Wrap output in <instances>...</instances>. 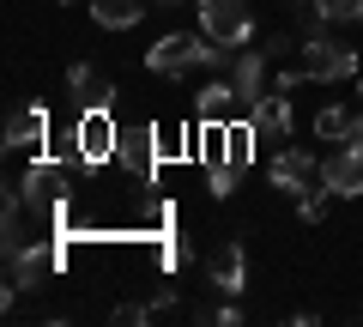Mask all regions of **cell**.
Segmentation results:
<instances>
[{"instance_id": "cell-1", "label": "cell", "mask_w": 363, "mask_h": 327, "mask_svg": "<svg viewBox=\"0 0 363 327\" xmlns=\"http://www.w3.org/2000/svg\"><path fill=\"white\" fill-rule=\"evenodd\" d=\"M206 182L212 194H230L236 182L248 176V164H255V121H206Z\"/></svg>"}, {"instance_id": "cell-20", "label": "cell", "mask_w": 363, "mask_h": 327, "mask_svg": "<svg viewBox=\"0 0 363 327\" xmlns=\"http://www.w3.org/2000/svg\"><path fill=\"white\" fill-rule=\"evenodd\" d=\"M297 212H303L309 224H321V218H327V188H309V194L297 200Z\"/></svg>"}, {"instance_id": "cell-17", "label": "cell", "mask_w": 363, "mask_h": 327, "mask_svg": "<svg viewBox=\"0 0 363 327\" xmlns=\"http://www.w3.org/2000/svg\"><path fill=\"white\" fill-rule=\"evenodd\" d=\"M255 128H260V133H291V104H285V92H279V85L255 104Z\"/></svg>"}, {"instance_id": "cell-15", "label": "cell", "mask_w": 363, "mask_h": 327, "mask_svg": "<svg viewBox=\"0 0 363 327\" xmlns=\"http://www.w3.org/2000/svg\"><path fill=\"white\" fill-rule=\"evenodd\" d=\"M116 157L145 182V176L157 170V128H133V133H121V152H116Z\"/></svg>"}, {"instance_id": "cell-8", "label": "cell", "mask_w": 363, "mask_h": 327, "mask_svg": "<svg viewBox=\"0 0 363 327\" xmlns=\"http://www.w3.org/2000/svg\"><path fill=\"white\" fill-rule=\"evenodd\" d=\"M315 182H321V164H315V152H297V145H285V152L272 157V188H279V194L303 200Z\"/></svg>"}, {"instance_id": "cell-4", "label": "cell", "mask_w": 363, "mask_h": 327, "mask_svg": "<svg viewBox=\"0 0 363 327\" xmlns=\"http://www.w3.org/2000/svg\"><path fill=\"white\" fill-rule=\"evenodd\" d=\"M200 31L224 49H242L255 37V6L248 0H200Z\"/></svg>"}, {"instance_id": "cell-3", "label": "cell", "mask_w": 363, "mask_h": 327, "mask_svg": "<svg viewBox=\"0 0 363 327\" xmlns=\"http://www.w3.org/2000/svg\"><path fill=\"white\" fill-rule=\"evenodd\" d=\"M121 152V128L109 109H79V128H73V157L85 164V170H97V164H109V157Z\"/></svg>"}, {"instance_id": "cell-2", "label": "cell", "mask_w": 363, "mask_h": 327, "mask_svg": "<svg viewBox=\"0 0 363 327\" xmlns=\"http://www.w3.org/2000/svg\"><path fill=\"white\" fill-rule=\"evenodd\" d=\"M145 67L164 73V79H176V73H188V67H230V49L212 43V37H182V31H169V37L152 43Z\"/></svg>"}, {"instance_id": "cell-13", "label": "cell", "mask_w": 363, "mask_h": 327, "mask_svg": "<svg viewBox=\"0 0 363 327\" xmlns=\"http://www.w3.org/2000/svg\"><path fill=\"white\" fill-rule=\"evenodd\" d=\"M67 85H73L79 109H109V104H116V85H109L104 67H85V61H79L73 73H67Z\"/></svg>"}, {"instance_id": "cell-9", "label": "cell", "mask_w": 363, "mask_h": 327, "mask_svg": "<svg viewBox=\"0 0 363 327\" xmlns=\"http://www.w3.org/2000/svg\"><path fill=\"white\" fill-rule=\"evenodd\" d=\"M6 261H13V273H6V297H13V291H25V285H37L43 273H55V267L67 261V249H49V243H43V249H18V255H6Z\"/></svg>"}, {"instance_id": "cell-5", "label": "cell", "mask_w": 363, "mask_h": 327, "mask_svg": "<svg viewBox=\"0 0 363 327\" xmlns=\"http://www.w3.org/2000/svg\"><path fill=\"white\" fill-rule=\"evenodd\" d=\"M303 73L309 79H327V85H333V79H351L357 73V49H351V43H327V37H309L303 43Z\"/></svg>"}, {"instance_id": "cell-6", "label": "cell", "mask_w": 363, "mask_h": 327, "mask_svg": "<svg viewBox=\"0 0 363 327\" xmlns=\"http://www.w3.org/2000/svg\"><path fill=\"white\" fill-rule=\"evenodd\" d=\"M18 194L30 200V212H61L67 206V164H55V157H37L25 170V188Z\"/></svg>"}, {"instance_id": "cell-19", "label": "cell", "mask_w": 363, "mask_h": 327, "mask_svg": "<svg viewBox=\"0 0 363 327\" xmlns=\"http://www.w3.org/2000/svg\"><path fill=\"white\" fill-rule=\"evenodd\" d=\"M315 13L327 25H363V0H315Z\"/></svg>"}, {"instance_id": "cell-11", "label": "cell", "mask_w": 363, "mask_h": 327, "mask_svg": "<svg viewBox=\"0 0 363 327\" xmlns=\"http://www.w3.org/2000/svg\"><path fill=\"white\" fill-rule=\"evenodd\" d=\"M315 133H321L327 145H345L363 133V97L357 104H321V116H315Z\"/></svg>"}, {"instance_id": "cell-7", "label": "cell", "mask_w": 363, "mask_h": 327, "mask_svg": "<svg viewBox=\"0 0 363 327\" xmlns=\"http://www.w3.org/2000/svg\"><path fill=\"white\" fill-rule=\"evenodd\" d=\"M321 188H327V194H345V200L363 194V133L321 157Z\"/></svg>"}, {"instance_id": "cell-10", "label": "cell", "mask_w": 363, "mask_h": 327, "mask_svg": "<svg viewBox=\"0 0 363 327\" xmlns=\"http://www.w3.org/2000/svg\"><path fill=\"white\" fill-rule=\"evenodd\" d=\"M0 140L13 145V152H18V145H37V152H43V140H49V116H43L37 104H13L6 121H0Z\"/></svg>"}, {"instance_id": "cell-16", "label": "cell", "mask_w": 363, "mask_h": 327, "mask_svg": "<svg viewBox=\"0 0 363 327\" xmlns=\"http://www.w3.org/2000/svg\"><path fill=\"white\" fill-rule=\"evenodd\" d=\"M242 104V97H236V85L230 79H212L206 92H200V121H230V109Z\"/></svg>"}, {"instance_id": "cell-18", "label": "cell", "mask_w": 363, "mask_h": 327, "mask_svg": "<svg viewBox=\"0 0 363 327\" xmlns=\"http://www.w3.org/2000/svg\"><path fill=\"white\" fill-rule=\"evenodd\" d=\"M140 0H91V18H97V25L104 31H128V25H140Z\"/></svg>"}, {"instance_id": "cell-14", "label": "cell", "mask_w": 363, "mask_h": 327, "mask_svg": "<svg viewBox=\"0 0 363 327\" xmlns=\"http://www.w3.org/2000/svg\"><path fill=\"white\" fill-rule=\"evenodd\" d=\"M230 85H236V97L255 109L260 97L272 92V85H267V55H236V61H230Z\"/></svg>"}, {"instance_id": "cell-12", "label": "cell", "mask_w": 363, "mask_h": 327, "mask_svg": "<svg viewBox=\"0 0 363 327\" xmlns=\"http://www.w3.org/2000/svg\"><path fill=\"white\" fill-rule=\"evenodd\" d=\"M206 273H212V285L218 291H242L248 285V249L242 243H218V249H212V261H206Z\"/></svg>"}, {"instance_id": "cell-22", "label": "cell", "mask_w": 363, "mask_h": 327, "mask_svg": "<svg viewBox=\"0 0 363 327\" xmlns=\"http://www.w3.org/2000/svg\"><path fill=\"white\" fill-rule=\"evenodd\" d=\"M67 6H73V0H67Z\"/></svg>"}, {"instance_id": "cell-21", "label": "cell", "mask_w": 363, "mask_h": 327, "mask_svg": "<svg viewBox=\"0 0 363 327\" xmlns=\"http://www.w3.org/2000/svg\"><path fill=\"white\" fill-rule=\"evenodd\" d=\"M357 97H363V85H357Z\"/></svg>"}]
</instances>
